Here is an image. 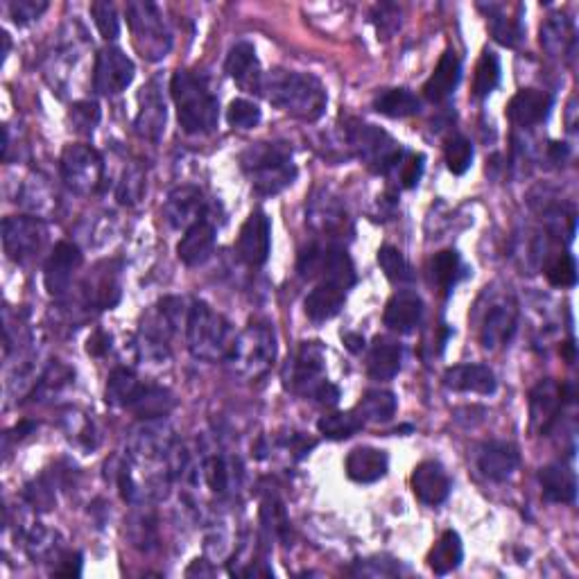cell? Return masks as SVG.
Instances as JSON below:
<instances>
[{
	"label": "cell",
	"instance_id": "cell-1",
	"mask_svg": "<svg viewBox=\"0 0 579 579\" xmlns=\"http://www.w3.org/2000/svg\"><path fill=\"white\" fill-rule=\"evenodd\" d=\"M261 93H265L274 107L306 123L322 118L328 102L324 84L315 75L281 71V68L263 75Z\"/></svg>",
	"mask_w": 579,
	"mask_h": 579
},
{
	"label": "cell",
	"instance_id": "cell-2",
	"mask_svg": "<svg viewBox=\"0 0 579 579\" xmlns=\"http://www.w3.org/2000/svg\"><path fill=\"white\" fill-rule=\"evenodd\" d=\"M170 93L177 105L179 125L186 134L204 136L215 132L220 120V102L202 75L177 71L170 80Z\"/></svg>",
	"mask_w": 579,
	"mask_h": 579
},
{
	"label": "cell",
	"instance_id": "cell-3",
	"mask_svg": "<svg viewBox=\"0 0 579 579\" xmlns=\"http://www.w3.org/2000/svg\"><path fill=\"white\" fill-rule=\"evenodd\" d=\"M240 168L258 195H279L297 179L292 152L281 143L249 145L240 157Z\"/></svg>",
	"mask_w": 579,
	"mask_h": 579
},
{
	"label": "cell",
	"instance_id": "cell-4",
	"mask_svg": "<svg viewBox=\"0 0 579 579\" xmlns=\"http://www.w3.org/2000/svg\"><path fill=\"white\" fill-rule=\"evenodd\" d=\"M236 331L220 313L204 304V301H195L193 308H188L186 315V342L190 353L197 360L204 362H218L227 360L236 342Z\"/></svg>",
	"mask_w": 579,
	"mask_h": 579
},
{
	"label": "cell",
	"instance_id": "cell-5",
	"mask_svg": "<svg viewBox=\"0 0 579 579\" xmlns=\"http://www.w3.org/2000/svg\"><path fill=\"white\" fill-rule=\"evenodd\" d=\"M233 371L247 380H256L272 369L276 360V333L270 322H252L236 337L229 358Z\"/></svg>",
	"mask_w": 579,
	"mask_h": 579
},
{
	"label": "cell",
	"instance_id": "cell-6",
	"mask_svg": "<svg viewBox=\"0 0 579 579\" xmlns=\"http://www.w3.org/2000/svg\"><path fill=\"white\" fill-rule=\"evenodd\" d=\"M127 23L132 30L134 43L145 59L159 62L166 57L172 48V34L168 30L166 16L159 10V5L141 0V3L127 5Z\"/></svg>",
	"mask_w": 579,
	"mask_h": 579
},
{
	"label": "cell",
	"instance_id": "cell-7",
	"mask_svg": "<svg viewBox=\"0 0 579 579\" xmlns=\"http://www.w3.org/2000/svg\"><path fill=\"white\" fill-rule=\"evenodd\" d=\"M297 270L304 279L340 285L347 292L356 285V267H353L347 249L335 243L310 245L306 252H301Z\"/></svg>",
	"mask_w": 579,
	"mask_h": 579
},
{
	"label": "cell",
	"instance_id": "cell-8",
	"mask_svg": "<svg viewBox=\"0 0 579 579\" xmlns=\"http://www.w3.org/2000/svg\"><path fill=\"white\" fill-rule=\"evenodd\" d=\"M62 177L68 188L80 195L98 193L105 179V161L100 152L84 143L66 145L62 152Z\"/></svg>",
	"mask_w": 579,
	"mask_h": 579
},
{
	"label": "cell",
	"instance_id": "cell-9",
	"mask_svg": "<svg viewBox=\"0 0 579 579\" xmlns=\"http://www.w3.org/2000/svg\"><path fill=\"white\" fill-rule=\"evenodd\" d=\"M351 143L358 150V157L378 175L394 170L405 154L390 134L374 125H358L351 132Z\"/></svg>",
	"mask_w": 579,
	"mask_h": 579
},
{
	"label": "cell",
	"instance_id": "cell-10",
	"mask_svg": "<svg viewBox=\"0 0 579 579\" xmlns=\"http://www.w3.org/2000/svg\"><path fill=\"white\" fill-rule=\"evenodd\" d=\"M48 240V227L30 215H12L3 220V247L14 263H28L43 249Z\"/></svg>",
	"mask_w": 579,
	"mask_h": 579
},
{
	"label": "cell",
	"instance_id": "cell-11",
	"mask_svg": "<svg viewBox=\"0 0 579 579\" xmlns=\"http://www.w3.org/2000/svg\"><path fill=\"white\" fill-rule=\"evenodd\" d=\"M324 362L326 353L319 342H304L295 351V356L288 362L283 371V383L288 390L313 396L319 385L324 383Z\"/></svg>",
	"mask_w": 579,
	"mask_h": 579
},
{
	"label": "cell",
	"instance_id": "cell-12",
	"mask_svg": "<svg viewBox=\"0 0 579 579\" xmlns=\"http://www.w3.org/2000/svg\"><path fill=\"white\" fill-rule=\"evenodd\" d=\"M573 399L570 387L557 380H541V383L530 392V426L539 437L550 435L559 421V414L564 405Z\"/></svg>",
	"mask_w": 579,
	"mask_h": 579
},
{
	"label": "cell",
	"instance_id": "cell-13",
	"mask_svg": "<svg viewBox=\"0 0 579 579\" xmlns=\"http://www.w3.org/2000/svg\"><path fill=\"white\" fill-rule=\"evenodd\" d=\"M136 66L123 50L116 46L102 48L95 57L93 86L100 95H118L134 82Z\"/></svg>",
	"mask_w": 579,
	"mask_h": 579
},
{
	"label": "cell",
	"instance_id": "cell-14",
	"mask_svg": "<svg viewBox=\"0 0 579 579\" xmlns=\"http://www.w3.org/2000/svg\"><path fill=\"white\" fill-rule=\"evenodd\" d=\"M272 249V222L267 218L265 211H254L249 213V218L245 220L243 229H240V236L236 240V252L240 256V261L261 267L267 263Z\"/></svg>",
	"mask_w": 579,
	"mask_h": 579
},
{
	"label": "cell",
	"instance_id": "cell-15",
	"mask_svg": "<svg viewBox=\"0 0 579 579\" xmlns=\"http://www.w3.org/2000/svg\"><path fill=\"white\" fill-rule=\"evenodd\" d=\"M82 252L80 247L73 243H57L53 254L46 261L43 267V283H46V290L50 297H64L68 288H71L75 272L82 267Z\"/></svg>",
	"mask_w": 579,
	"mask_h": 579
},
{
	"label": "cell",
	"instance_id": "cell-16",
	"mask_svg": "<svg viewBox=\"0 0 579 579\" xmlns=\"http://www.w3.org/2000/svg\"><path fill=\"white\" fill-rule=\"evenodd\" d=\"M84 299L95 310H111L120 301V265L114 261L95 265L84 281Z\"/></svg>",
	"mask_w": 579,
	"mask_h": 579
},
{
	"label": "cell",
	"instance_id": "cell-17",
	"mask_svg": "<svg viewBox=\"0 0 579 579\" xmlns=\"http://www.w3.org/2000/svg\"><path fill=\"white\" fill-rule=\"evenodd\" d=\"M412 491L419 503L437 507L451 494V478H448V473L439 462H421L412 471Z\"/></svg>",
	"mask_w": 579,
	"mask_h": 579
},
{
	"label": "cell",
	"instance_id": "cell-18",
	"mask_svg": "<svg viewBox=\"0 0 579 579\" xmlns=\"http://www.w3.org/2000/svg\"><path fill=\"white\" fill-rule=\"evenodd\" d=\"M206 200L200 188L195 186H179L172 190L166 202V220L170 227L188 229L195 222L206 220Z\"/></svg>",
	"mask_w": 579,
	"mask_h": 579
},
{
	"label": "cell",
	"instance_id": "cell-19",
	"mask_svg": "<svg viewBox=\"0 0 579 579\" xmlns=\"http://www.w3.org/2000/svg\"><path fill=\"white\" fill-rule=\"evenodd\" d=\"M138 102H141V109H138L136 116V132L141 134L148 141H159L163 129H166V100H163L161 89L157 80H152L148 86H143L141 95H138Z\"/></svg>",
	"mask_w": 579,
	"mask_h": 579
},
{
	"label": "cell",
	"instance_id": "cell-20",
	"mask_svg": "<svg viewBox=\"0 0 579 579\" xmlns=\"http://www.w3.org/2000/svg\"><path fill=\"white\" fill-rule=\"evenodd\" d=\"M552 95L541 89H521L507 105V118L516 127L541 125L550 116Z\"/></svg>",
	"mask_w": 579,
	"mask_h": 579
},
{
	"label": "cell",
	"instance_id": "cell-21",
	"mask_svg": "<svg viewBox=\"0 0 579 579\" xmlns=\"http://www.w3.org/2000/svg\"><path fill=\"white\" fill-rule=\"evenodd\" d=\"M518 462H521L518 448L509 442H500V439L487 442L478 451V469L485 478L494 482H505L507 478H512L518 469Z\"/></svg>",
	"mask_w": 579,
	"mask_h": 579
},
{
	"label": "cell",
	"instance_id": "cell-22",
	"mask_svg": "<svg viewBox=\"0 0 579 579\" xmlns=\"http://www.w3.org/2000/svg\"><path fill=\"white\" fill-rule=\"evenodd\" d=\"M344 469H347L349 478L353 482H358V485H374V482L383 480L387 475V469H390V457H387L385 451H380V448L360 446V448H353V451L347 455Z\"/></svg>",
	"mask_w": 579,
	"mask_h": 579
},
{
	"label": "cell",
	"instance_id": "cell-23",
	"mask_svg": "<svg viewBox=\"0 0 579 579\" xmlns=\"http://www.w3.org/2000/svg\"><path fill=\"white\" fill-rule=\"evenodd\" d=\"M516 319H518V310L514 301H509V304L503 301V304L491 306L480 328L482 347L489 351L505 347L516 331Z\"/></svg>",
	"mask_w": 579,
	"mask_h": 579
},
{
	"label": "cell",
	"instance_id": "cell-24",
	"mask_svg": "<svg viewBox=\"0 0 579 579\" xmlns=\"http://www.w3.org/2000/svg\"><path fill=\"white\" fill-rule=\"evenodd\" d=\"M213 249H215V227L209 220H200L184 231V236H181L177 245V256L184 265L197 267L209 261L213 256Z\"/></svg>",
	"mask_w": 579,
	"mask_h": 579
},
{
	"label": "cell",
	"instance_id": "cell-25",
	"mask_svg": "<svg viewBox=\"0 0 579 579\" xmlns=\"http://www.w3.org/2000/svg\"><path fill=\"white\" fill-rule=\"evenodd\" d=\"M224 71L236 80L240 86H245L249 91H261L263 84V73L261 64H258L256 48L249 41H238L236 46L229 50L227 62H224Z\"/></svg>",
	"mask_w": 579,
	"mask_h": 579
},
{
	"label": "cell",
	"instance_id": "cell-26",
	"mask_svg": "<svg viewBox=\"0 0 579 579\" xmlns=\"http://www.w3.org/2000/svg\"><path fill=\"white\" fill-rule=\"evenodd\" d=\"M423 317V299L412 290H401L387 301L383 322L394 333H412Z\"/></svg>",
	"mask_w": 579,
	"mask_h": 579
},
{
	"label": "cell",
	"instance_id": "cell-27",
	"mask_svg": "<svg viewBox=\"0 0 579 579\" xmlns=\"http://www.w3.org/2000/svg\"><path fill=\"white\" fill-rule=\"evenodd\" d=\"M444 385L453 392L482 394L489 396L496 392V376L487 365H455L446 369Z\"/></svg>",
	"mask_w": 579,
	"mask_h": 579
},
{
	"label": "cell",
	"instance_id": "cell-28",
	"mask_svg": "<svg viewBox=\"0 0 579 579\" xmlns=\"http://www.w3.org/2000/svg\"><path fill=\"white\" fill-rule=\"evenodd\" d=\"M462 80V62L455 55V50H446L435 66V73L430 75V80L423 84V95L430 102H444L455 93L457 84Z\"/></svg>",
	"mask_w": 579,
	"mask_h": 579
},
{
	"label": "cell",
	"instance_id": "cell-29",
	"mask_svg": "<svg viewBox=\"0 0 579 579\" xmlns=\"http://www.w3.org/2000/svg\"><path fill=\"white\" fill-rule=\"evenodd\" d=\"M541 494L550 503L570 505L577 498V480L575 473L564 464H548L539 471Z\"/></svg>",
	"mask_w": 579,
	"mask_h": 579
},
{
	"label": "cell",
	"instance_id": "cell-30",
	"mask_svg": "<svg viewBox=\"0 0 579 579\" xmlns=\"http://www.w3.org/2000/svg\"><path fill=\"white\" fill-rule=\"evenodd\" d=\"M575 41V25L566 14H552L541 25V46L550 57H573Z\"/></svg>",
	"mask_w": 579,
	"mask_h": 579
},
{
	"label": "cell",
	"instance_id": "cell-31",
	"mask_svg": "<svg viewBox=\"0 0 579 579\" xmlns=\"http://www.w3.org/2000/svg\"><path fill=\"white\" fill-rule=\"evenodd\" d=\"M403 349L390 337H376L369 351L367 371L374 380H392L401 371Z\"/></svg>",
	"mask_w": 579,
	"mask_h": 579
},
{
	"label": "cell",
	"instance_id": "cell-32",
	"mask_svg": "<svg viewBox=\"0 0 579 579\" xmlns=\"http://www.w3.org/2000/svg\"><path fill=\"white\" fill-rule=\"evenodd\" d=\"M344 301H347V290L333 283H319L306 297L304 310L313 322H328V319L340 315Z\"/></svg>",
	"mask_w": 579,
	"mask_h": 579
},
{
	"label": "cell",
	"instance_id": "cell-33",
	"mask_svg": "<svg viewBox=\"0 0 579 579\" xmlns=\"http://www.w3.org/2000/svg\"><path fill=\"white\" fill-rule=\"evenodd\" d=\"M175 408V399L168 390L157 385H138L136 394L129 401L127 410H132L138 419H159Z\"/></svg>",
	"mask_w": 579,
	"mask_h": 579
},
{
	"label": "cell",
	"instance_id": "cell-34",
	"mask_svg": "<svg viewBox=\"0 0 579 579\" xmlns=\"http://www.w3.org/2000/svg\"><path fill=\"white\" fill-rule=\"evenodd\" d=\"M464 559V548L460 534L453 530H446L439 541L428 552V566L435 575H448L460 568Z\"/></svg>",
	"mask_w": 579,
	"mask_h": 579
},
{
	"label": "cell",
	"instance_id": "cell-35",
	"mask_svg": "<svg viewBox=\"0 0 579 579\" xmlns=\"http://www.w3.org/2000/svg\"><path fill=\"white\" fill-rule=\"evenodd\" d=\"M374 109L387 118H410L421 111V100L410 89H385L374 98Z\"/></svg>",
	"mask_w": 579,
	"mask_h": 579
},
{
	"label": "cell",
	"instance_id": "cell-36",
	"mask_svg": "<svg viewBox=\"0 0 579 579\" xmlns=\"http://www.w3.org/2000/svg\"><path fill=\"white\" fill-rule=\"evenodd\" d=\"M365 423H387L396 414V396L387 390H369L356 405Z\"/></svg>",
	"mask_w": 579,
	"mask_h": 579
},
{
	"label": "cell",
	"instance_id": "cell-37",
	"mask_svg": "<svg viewBox=\"0 0 579 579\" xmlns=\"http://www.w3.org/2000/svg\"><path fill=\"white\" fill-rule=\"evenodd\" d=\"M430 272H432V279L439 285V290L448 295L460 279L464 276V265H462V258L460 254L455 252V249H444V252H439L435 258H432L430 263Z\"/></svg>",
	"mask_w": 579,
	"mask_h": 579
},
{
	"label": "cell",
	"instance_id": "cell-38",
	"mask_svg": "<svg viewBox=\"0 0 579 579\" xmlns=\"http://www.w3.org/2000/svg\"><path fill=\"white\" fill-rule=\"evenodd\" d=\"M365 428V421H362L356 408L349 412H333L326 414L317 421V430L322 432L326 439H333V442H342V439H349L356 435L358 430Z\"/></svg>",
	"mask_w": 579,
	"mask_h": 579
},
{
	"label": "cell",
	"instance_id": "cell-39",
	"mask_svg": "<svg viewBox=\"0 0 579 579\" xmlns=\"http://www.w3.org/2000/svg\"><path fill=\"white\" fill-rule=\"evenodd\" d=\"M487 21H489L491 34H494V39L500 43V46L516 48L518 43H521V39H523L521 21L509 19L503 7L491 5L489 10H487Z\"/></svg>",
	"mask_w": 579,
	"mask_h": 579
},
{
	"label": "cell",
	"instance_id": "cell-40",
	"mask_svg": "<svg viewBox=\"0 0 579 579\" xmlns=\"http://www.w3.org/2000/svg\"><path fill=\"white\" fill-rule=\"evenodd\" d=\"M310 222L315 224V227L326 233V236L337 238L340 233L347 229V213L342 211V206H337L333 200H326V202H317L313 209H310Z\"/></svg>",
	"mask_w": 579,
	"mask_h": 579
},
{
	"label": "cell",
	"instance_id": "cell-41",
	"mask_svg": "<svg viewBox=\"0 0 579 579\" xmlns=\"http://www.w3.org/2000/svg\"><path fill=\"white\" fill-rule=\"evenodd\" d=\"M138 385H141V380L136 378L132 369H127V367L114 369L107 383V403L118 405V408H127L129 401H132V396L138 390Z\"/></svg>",
	"mask_w": 579,
	"mask_h": 579
},
{
	"label": "cell",
	"instance_id": "cell-42",
	"mask_svg": "<svg viewBox=\"0 0 579 579\" xmlns=\"http://www.w3.org/2000/svg\"><path fill=\"white\" fill-rule=\"evenodd\" d=\"M498 82H500V59L496 53L485 50L478 66H475L473 95L475 98H487V95L496 89Z\"/></svg>",
	"mask_w": 579,
	"mask_h": 579
},
{
	"label": "cell",
	"instance_id": "cell-43",
	"mask_svg": "<svg viewBox=\"0 0 579 579\" xmlns=\"http://www.w3.org/2000/svg\"><path fill=\"white\" fill-rule=\"evenodd\" d=\"M378 265H380V270L385 272V276L392 283L412 281L410 263L405 261V256L401 254V249H396L394 245H383V247L378 249Z\"/></svg>",
	"mask_w": 579,
	"mask_h": 579
},
{
	"label": "cell",
	"instance_id": "cell-44",
	"mask_svg": "<svg viewBox=\"0 0 579 579\" xmlns=\"http://www.w3.org/2000/svg\"><path fill=\"white\" fill-rule=\"evenodd\" d=\"M444 159H446L448 170H451L453 175L462 177L473 163V145H471L469 138L453 136L444 148Z\"/></svg>",
	"mask_w": 579,
	"mask_h": 579
},
{
	"label": "cell",
	"instance_id": "cell-45",
	"mask_svg": "<svg viewBox=\"0 0 579 579\" xmlns=\"http://www.w3.org/2000/svg\"><path fill=\"white\" fill-rule=\"evenodd\" d=\"M546 276L550 285L555 288H573L577 283V263L575 258L568 252L557 254L552 261L546 265Z\"/></svg>",
	"mask_w": 579,
	"mask_h": 579
},
{
	"label": "cell",
	"instance_id": "cell-46",
	"mask_svg": "<svg viewBox=\"0 0 579 579\" xmlns=\"http://www.w3.org/2000/svg\"><path fill=\"white\" fill-rule=\"evenodd\" d=\"M91 14H93L95 28L100 30V34L107 41H116L120 37V19H118V12H116L114 3L98 0V3L91 5Z\"/></svg>",
	"mask_w": 579,
	"mask_h": 579
},
{
	"label": "cell",
	"instance_id": "cell-47",
	"mask_svg": "<svg viewBox=\"0 0 579 579\" xmlns=\"http://www.w3.org/2000/svg\"><path fill=\"white\" fill-rule=\"evenodd\" d=\"M227 120L229 125L236 129H252L261 123V109H258V105H254L252 100L236 98L231 100L227 109Z\"/></svg>",
	"mask_w": 579,
	"mask_h": 579
},
{
	"label": "cell",
	"instance_id": "cell-48",
	"mask_svg": "<svg viewBox=\"0 0 579 579\" xmlns=\"http://www.w3.org/2000/svg\"><path fill=\"white\" fill-rule=\"evenodd\" d=\"M68 116H71L77 134H93V129L100 123V107L91 100H82L75 102Z\"/></svg>",
	"mask_w": 579,
	"mask_h": 579
},
{
	"label": "cell",
	"instance_id": "cell-49",
	"mask_svg": "<svg viewBox=\"0 0 579 579\" xmlns=\"http://www.w3.org/2000/svg\"><path fill=\"white\" fill-rule=\"evenodd\" d=\"M261 518L267 530H272L276 537H285L290 530V521L288 516H285V509L276 498H265L263 500V507H261Z\"/></svg>",
	"mask_w": 579,
	"mask_h": 579
},
{
	"label": "cell",
	"instance_id": "cell-50",
	"mask_svg": "<svg viewBox=\"0 0 579 579\" xmlns=\"http://www.w3.org/2000/svg\"><path fill=\"white\" fill-rule=\"evenodd\" d=\"M399 181L403 188H414L421 181L423 168H426V157L417 152H405L399 161Z\"/></svg>",
	"mask_w": 579,
	"mask_h": 579
},
{
	"label": "cell",
	"instance_id": "cell-51",
	"mask_svg": "<svg viewBox=\"0 0 579 579\" xmlns=\"http://www.w3.org/2000/svg\"><path fill=\"white\" fill-rule=\"evenodd\" d=\"M145 193V177H143V172L141 170H129L125 172V177L123 181H120V186H118V200L120 204H136L138 200H141Z\"/></svg>",
	"mask_w": 579,
	"mask_h": 579
},
{
	"label": "cell",
	"instance_id": "cell-52",
	"mask_svg": "<svg viewBox=\"0 0 579 579\" xmlns=\"http://www.w3.org/2000/svg\"><path fill=\"white\" fill-rule=\"evenodd\" d=\"M204 478L209 482V487L215 494H224L229 487V466L224 462V457H209L204 462Z\"/></svg>",
	"mask_w": 579,
	"mask_h": 579
},
{
	"label": "cell",
	"instance_id": "cell-53",
	"mask_svg": "<svg viewBox=\"0 0 579 579\" xmlns=\"http://www.w3.org/2000/svg\"><path fill=\"white\" fill-rule=\"evenodd\" d=\"M374 21H376V28L378 34H383V37H392V34L401 28V7L399 5H378L374 10Z\"/></svg>",
	"mask_w": 579,
	"mask_h": 579
},
{
	"label": "cell",
	"instance_id": "cell-54",
	"mask_svg": "<svg viewBox=\"0 0 579 579\" xmlns=\"http://www.w3.org/2000/svg\"><path fill=\"white\" fill-rule=\"evenodd\" d=\"M12 19L16 23H28L39 19V16L48 10V3H37V0H19V3H12Z\"/></svg>",
	"mask_w": 579,
	"mask_h": 579
},
{
	"label": "cell",
	"instance_id": "cell-55",
	"mask_svg": "<svg viewBox=\"0 0 579 579\" xmlns=\"http://www.w3.org/2000/svg\"><path fill=\"white\" fill-rule=\"evenodd\" d=\"M313 399L317 403L328 405V408H333V405L340 403V390H337L333 383H328V380H324V383L319 385L317 390L313 392Z\"/></svg>",
	"mask_w": 579,
	"mask_h": 579
},
{
	"label": "cell",
	"instance_id": "cell-56",
	"mask_svg": "<svg viewBox=\"0 0 579 579\" xmlns=\"http://www.w3.org/2000/svg\"><path fill=\"white\" fill-rule=\"evenodd\" d=\"M82 573V555H73V552H68V555L62 557V566L55 570V575H64V577H77Z\"/></svg>",
	"mask_w": 579,
	"mask_h": 579
},
{
	"label": "cell",
	"instance_id": "cell-57",
	"mask_svg": "<svg viewBox=\"0 0 579 579\" xmlns=\"http://www.w3.org/2000/svg\"><path fill=\"white\" fill-rule=\"evenodd\" d=\"M109 342H111V337L107 333L95 331L89 337V347H86V351H89L91 356H105V353L109 351Z\"/></svg>",
	"mask_w": 579,
	"mask_h": 579
},
{
	"label": "cell",
	"instance_id": "cell-58",
	"mask_svg": "<svg viewBox=\"0 0 579 579\" xmlns=\"http://www.w3.org/2000/svg\"><path fill=\"white\" fill-rule=\"evenodd\" d=\"M344 347H347L351 353H360L365 349V337L360 333H344Z\"/></svg>",
	"mask_w": 579,
	"mask_h": 579
},
{
	"label": "cell",
	"instance_id": "cell-59",
	"mask_svg": "<svg viewBox=\"0 0 579 579\" xmlns=\"http://www.w3.org/2000/svg\"><path fill=\"white\" fill-rule=\"evenodd\" d=\"M186 575H188V577H193V575H213V568L206 566V561H204V559H195L193 564L188 566Z\"/></svg>",
	"mask_w": 579,
	"mask_h": 579
},
{
	"label": "cell",
	"instance_id": "cell-60",
	"mask_svg": "<svg viewBox=\"0 0 579 579\" xmlns=\"http://www.w3.org/2000/svg\"><path fill=\"white\" fill-rule=\"evenodd\" d=\"M561 353H564V356H566L568 365H573V362H575V344H573V342H566L564 347H561Z\"/></svg>",
	"mask_w": 579,
	"mask_h": 579
}]
</instances>
